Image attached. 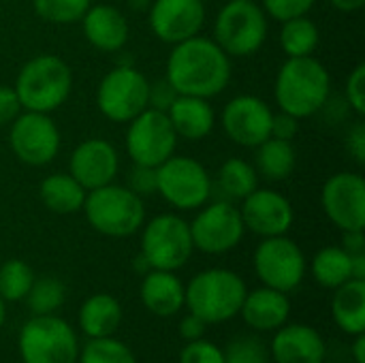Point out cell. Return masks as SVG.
Listing matches in <instances>:
<instances>
[{
  "instance_id": "6da1fadb",
  "label": "cell",
  "mask_w": 365,
  "mask_h": 363,
  "mask_svg": "<svg viewBox=\"0 0 365 363\" xmlns=\"http://www.w3.org/2000/svg\"><path fill=\"white\" fill-rule=\"evenodd\" d=\"M165 77L178 94L214 98L231 81V58L214 39L197 34L173 45Z\"/></svg>"
},
{
  "instance_id": "7a4b0ae2",
  "label": "cell",
  "mask_w": 365,
  "mask_h": 363,
  "mask_svg": "<svg viewBox=\"0 0 365 363\" xmlns=\"http://www.w3.org/2000/svg\"><path fill=\"white\" fill-rule=\"evenodd\" d=\"M329 96L331 75L319 58H287V62L278 68L274 98L280 111L304 120L319 113Z\"/></svg>"
},
{
  "instance_id": "3957f363",
  "label": "cell",
  "mask_w": 365,
  "mask_h": 363,
  "mask_svg": "<svg viewBox=\"0 0 365 363\" xmlns=\"http://www.w3.org/2000/svg\"><path fill=\"white\" fill-rule=\"evenodd\" d=\"M246 293V282L237 272L210 267L195 274L186 285L184 308L207 325H220L240 315Z\"/></svg>"
},
{
  "instance_id": "277c9868",
  "label": "cell",
  "mask_w": 365,
  "mask_h": 363,
  "mask_svg": "<svg viewBox=\"0 0 365 363\" xmlns=\"http://www.w3.org/2000/svg\"><path fill=\"white\" fill-rule=\"evenodd\" d=\"M13 88L26 111L51 113L71 96L73 71L60 56L38 53L19 68Z\"/></svg>"
},
{
  "instance_id": "5b68a950",
  "label": "cell",
  "mask_w": 365,
  "mask_h": 363,
  "mask_svg": "<svg viewBox=\"0 0 365 363\" xmlns=\"http://www.w3.org/2000/svg\"><path fill=\"white\" fill-rule=\"evenodd\" d=\"M81 212L96 233L113 240L135 235L145 223L143 197L135 195L128 186L113 182L88 190Z\"/></svg>"
},
{
  "instance_id": "8992f818",
  "label": "cell",
  "mask_w": 365,
  "mask_h": 363,
  "mask_svg": "<svg viewBox=\"0 0 365 363\" xmlns=\"http://www.w3.org/2000/svg\"><path fill=\"white\" fill-rule=\"evenodd\" d=\"M267 32L269 17L255 0H229L214 19V41L229 58L255 56Z\"/></svg>"
},
{
  "instance_id": "52a82bcc",
  "label": "cell",
  "mask_w": 365,
  "mask_h": 363,
  "mask_svg": "<svg viewBox=\"0 0 365 363\" xmlns=\"http://www.w3.org/2000/svg\"><path fill=\"white\" fill-rule=\"evenodd\" d=\"M79 349L75 329L58 315H32L17 338L21 363H77Z\"/></svg>"
},
{
  "instance_id": "ba28073f",
  "label": "cell",
  "mask_w": 365,
  "mask_h": 363,
  "mask_svg": "<svg viewBox=\"0 0 365 363\" xmlns=\"http://www.w3.org/2000/svg\"><path fill=\"white\" fill-rule=\"evenodd\" d=\"M139 231H141L139 252L148 261L150 270L178 272L190 261L195 252L188 220H184L173 212L154 216L152 220L143 223Z\"/></svg>"
},
{
  "instance_id": "9c48e42d",
  "label": "cell",
  "mask_w": 365,
  "mask_h": 363,
  "mask_svg": "<svg viewBox=\"0 0 365 363\" xmlns=\"http://www.w3.org/2000/svg\"><path fill=\"white\" fill-rule=\"evenodd\" d=\"M156 195L180 212H192L212 199L214 180L199 160L173 154L156 167Z\"/></svg>"
},
{
  "instance_id": "30bf717a",
  "label": "cell",
  "mask_w": 365,
  "mask_h": 363,
  "mask_svg": "<svg viewBox=\"0 0 365 363\" xmlns=\"http://www.w3.org/2000/svg\"><path fill=\"white\" fill-rule=\"evenodd\" d=\"M252 267L263 287L291 293L306 278L308 261L297 242L287 235L263 237L252 255Z\"/></svg>"
},
{
  "instance_id": "8fae6325",
  "label": "cell",
  "mask_w": 365,
  "mask_h": 363,
  "mask_svg": "<svg viewBox=\"0 0 365 363\" xmlns=\"http://www.w3.org/2000/svg\"><path fill=\"white\" fill-rule=\"evenodd\" d=\"M148 90L150 81L135 64H115L96 88V107L109 122L128 124L148 109Z\"/></svg>"
},
{
  "instance_id": "7c38bea8",
  "label": "cell",
  "mask_w": 365,
  "mask_h": 363,
  "mask_svg": "<svg viewBox=\"0 0 365 363\" xmlns=\"http://www.w3.org/2000/svg\"><path fill=\"white\" fill-rule=\"evenodd\" d=\"M188 225L195 250L203 255H227L242 244L246 233L240 208L227 199L207 201Z\"/></svg>"
},
{
  "instance_id": "4fadbf2b",
  "label": "cell",
  "mask_w": 365,
  "mask_h": 363,
  "mask_svg": "<svg viewBox=\"0 0 365 363\" xmlns=\"http://www.w3.org/2000/svg\"><path fill=\"white\" fill-rule=\"evenodd\" d=\"M9 143L15 158L28 167H45L60 152V131L49 113L21 111L9 124Z\"/></svg>"
},
{
  "instance_id": "5bb4252c",
  "label": "cell",
  "mask_w": 365,
  "mask_h": 363,
  "mask_svg": "<svg viewBox=\"0 0 365 363\" xmlns=\"http://www.w3.org/2000/svg\"><path fill=\"white\" fill-rule=\"evenodd\" d=\"M178 135L165 111L143 109L128 122L126 152L135 165L158 167L175 154Z\"/></svg>"
},
{
  "instance_id": "9a60e30c",
  "label": "cell",
  "mask_w": 365,
  "mask_h": 363,
  "mask_svg": "<svg viewBox=\"0 0 365 363\" xmlns=\"http://www.w3.org/2000/svg\"><path fill=\"white\" fill-rule=\"evenodd\" d=\"M272 107L255 94L233 96L220 111L225 135L242 148H257L272 137Z\"/></svg>"
},
{
  "instance_id": "2e32d148",
  "label": "cell",
  "mask_w": 365,
  "mask_h": 363,
  "mask_svg": "<svg viewBox=\"0 0 365 363\" xmlns=\"http://www.w3.org/2000/svg\"><path fill=\"white\" fill-rule=\"evenodd\" d=\"M321 205L329 223L340 231H361L365 229V180L353 171L334 173L323 184Z\"/></svg>"
},
{
  "instance_id": "e0dca14e",
  "label": "cell",
  "mask_w": 365,
  "mask_h": 363,
  "mask_svg": "<svg viewBox=\"0 0 365 363\" xmlns=\"http://www.w3.org/2000/svg\"><path fill=\"white\" fill-rule=\"evenodd\" d=\"M148 21L152 34L175 45L190 36L201 34L205 24V2L203 0H152L148 9Z\"/></svg>"
},
{
  "instance_id": "ac0fdd59",
  "label": "cell",
  "mask_w": 365,
  "mask_h": 363,
  "mask_svg": "<svg viewBox=\"0 0 365 363\" xmlns=\"http://www.w3.org/2000/svg\"><path fill=\"white\" fill-rule=\"evenodd\" d=\"M240 214L246 231L263 237L287 235L293 227L295 212L291 201L274 188H257L242 199Z\"/></svg>"
},
{
  "instance_id": "d6986e66",
  "label": "cell",
  "mask_w": 365,
  "mask_h": 363,
  "mask_svg": "<svg viewBox=\"0 0 365 363\" xmlns=\"http://www.w3.org/2000/svg\"><path fill=\"white\" fill-rule=\"evenodd\" d=\"M120 171V154L113 143L103 137L81 141L68 158V173L86 188L94 190L111 184Z\"/></svg>"
},
{
  "instance_id": "ffe728a7",
  "label": "cell",
  "mask_w": 365,
  "mask_h": 363,
  "mask_svg": "<svg viewBox=\"0 0 365 363\" xmlns=\"http://www.w3.org/2000/svg\"><path fill=\"white\" fill-rule=\"evenodd\" d=\"M267 347L276 363H325L327 357L325 338L306 323H284Z\"/></svg>"
},
{
  "instance_id": "44dd1931",
  "label": "cell",
  "mask_w": 365,
  "mask_h": 363,
  "mask_svg": "<svg viewBox=\"0 0 365 363\" xmlns=\"http://www.w3.org/2000/svg\"><path fill=\"white\" fill-rule=\"evenodd\" d=\"M79 21L86 41L105 53L122 51L130 34L124 13L111 4H90Z\"/></svg>"
},
{
  "instance_id": "7402d4cb",
  "label": "cell",
  "mask_w": 365,
  "mask_h": 363,
  "mask_svg": "<svg viewBox=\"0 0 365 363\" xmlns=\"http://www.w3.org/2000/svg\"><path fill=\"white\" fill-rule=\"evenodd\" d=\"M240 317L252 332L274 334L284 323H289V317H291L289 293H282L269 287H259L255 291H248L240 308Z\"/></svg>"
},
{
  "instance_id": "603a6c76",
  "label": "cell",
  "mask_w": 365,
  "mask_h": 363,
  "mask_svg": "<svg viewBox=\"0 0 365 363\" xmlns=\"http://www.w3.org/2000/svg\"><path fill=\"white\" fill-rule=\"evenodd\" d=\"M184 295L186 285L180 280L175 272L167 270H150L143 274L139 297L148 312L160 319L175 317L180 310H184Z\"/></svg>"
},
{
  "instance_id": "cb8c5ba5",
  "label": "cell",
  "mask_w": 365,
  "mask_h": 363,
  "mask_svg": "<svg viewBox=\"0 0 365 363\" xmlns=\"http://www.w3.org/2000/svg\"><path fill=\"white\" fill-rule=\"evenodd\" d=\"M167 118L178 135V139L201 141L216 126V111L210 105V98L178 94L171 107L167 109Z\"/></svg>"
},
{
  "instance_id": "d4e9b609",
  "label": "cell",
  "mask_w": 365,
  "mask_h": 363,
  "mask_svg": "<svg viewBox=\"0 0 365 363\" xmlns=\"http://www.w3.org/2000/svg\"><path fill=\"white\" fill-rule=\"evenodd\" d=\"M77 323L88 340L113 336L122 323V304L109 293H94L79 306Z\"/></svg>"
},
{
  "instance_id": "484cf974",
  "label": "cell",
  "mask_w": 365,
  "mask_h": 363,
  "mask_svg": "<svg viewBox=\"0 0 365 363\" xmlns=\"http://www.w3.org/2000/svg\"><path fill=\"white\" fill-rule=\"evenodd\" d=\"M331 317L346 336L365 334V280L351 278L334 289Z\"/></svg>"
},
{
  "instance_id": "4316f807",
  "label": "cell",
  "mask_w": 365,
  "mask_h": 363,
  "mask_svg": "<svg viewBox=\"0 0 365 363\" xmlns=\"http://www.w3.org/2000/svg\"><path fill=\"white\" fill-rule=\"evenodd\" d=\"M86 195H88V190L68 171L66 173H51V175L43 178V182L38 184L41 203L49 212L60 214V216L81 212Z\"/></svg>"
},
{
  "instance_id": "83f0119b",
  "label": "cell",
  "mask_w": 365,
  "mask_h": 363,
  "mask_svg": "<svg viewBox=\"0 0 365 363\" xmlns=\"http://www.w3.org/2000/svg\"><path fill=\"white\" fill-rule=\"evenodd\" d=\"M297 165V152L293 141L269 137L255 148V169L269 182H282L291 178Z\"/></svg>"
},
{
  "instance_id": "f1b7e54d",
  "label": "cell",
  "mask_w": 365,
  "mask_h": 363,
  "mask_svg": "<svg viewBox=\"0 0 365 363\" xmlns=\"http://www.w3.org/2000/svg\"><path fill=\"white\" fill-rule=\"evenodd\" d=\"M259 188V173L255 165L244 158H227L216 171L214 190L227 201H242Z\"/></svg>"
},
{
  "instance_id": "f546056e",
  "label": "cell",
  "mask_w": 365,
  "mask_h": 363,
  "mask_svg": "<svg viewBox=\"0 0 365 363\" xmlns=\"http://www.w3.org/2000/svg\"><path fill=\"white\" fill-rule=\"evenodd\" d=\"M310 272L323 289L334 291L353 278L351 255L342 246H325L314 255Z\"/></svg>"
},
{
  "instance_id": "4dcf8cb0",
  "label": "cell",
  "mask_w": 365,
  "mask_h": 363,
  "mask_svg": "<svg viewBox=\"0 0 365 363\" xmlns=\"http://www.w3.org/2000/svg\"><path fill=\"white\" fill-rule=\"evenodd\" d=\"M319 43H321V30H319V26L308 15L282 21L280 47L287 53V58L314 56Z\"/></svg>"
},
{
  "instance_id": "1f68e13d",
  "label": "cell",
  "mask_w": 365,
  "mask_h": 363,
  "mask_svg": "<svg viewBox=\"0 0 365 363\" xmlns=\"http://www.w3.org/2000/svg\"><path fill=\"white\" fill-rule=\"evenodd\" d=\"M32 267L21 259H9L0 263V300L4 304L24 302L32 282H34Z\"/></svg>"
},
{
  "instance_id": "d6a6232c",
  "label": "cell",
  "mask_w": 365,
  "mask_h": 363,
  "mask_svg": "<svg viewBox=\"0 0 365 363\" xmlns=\"http://www.w3.org/2000/svg\"><path fill=\"white\" fill-rule=\"evenodd\" d=\"M24 302L28 304V310L36 317L56 315L66 302V287L58 278H51V276L34 278Z\"/></svg>"
},
{
  "instance_id": "836d02e7",
  "label": "cell",
  "mask_w": 365,
  "mask_h": 363,
  "mask_svg": "<svg viewBox=\"0 0 365 363\" xmlns=\"http://www.w3.org/2000/svg\"><path fill=\"white\" fill-rule=\"evenodd\" d=\"M77 363H137L135 353L122 340L107 338H90L81 349Z\"/></svg>"
},
{
  "instance_id": "e575fe53",
  "label": "cell",
  "mask_w": 365,
  "mask_h": 363,
  "mask_svg": "<svg viewBox=\"0 0 365 363\" xmlns=\"http://www.w3.org/2000/svg\"><path fill=\"white\" fill-rule=\"evenodd\" d=\"M92 0H32L34 15L47 24L68 26L83 17Z\"/></svg>"
},
{
  "instance_id": "d590c367",
  "label": "cell",
  "mask_w": 365,
  "mask_h": 363,
  "mask_svg": "<svg viewBox=\"0 0 365 363\" xmlns=\"http://www.w3.org/2000/svg\"><path fill=\"white\" fill-rule=\"evenodd\" d=\"M225 363H269V347L257 336H237L225 349Z\"/></svg>"
},
{
  "instance_id": "8d00e7d4",
  "label": "cell",
  "mask_w": 365,
  "mask_h": 363,
  "mask_svg": "<svg viewBox=\"0 0 365 363\" xmlns=\"http://www.w3.org/2000/svg\"><path fill=\"white\" fill-rule=\"evenodd\" d=\"M314 4L317 0H263V11L267 17L282 24L287 19L308 15Z\"/></svg>"
},
{
  "instance_id": "74e56055",
  "label": "cell",
  "mask_w": 365,
  "mask_h": 363,
  "mask_svg": "<svg viewBox=\"0 0 365 363\" xmlns=\"http://www.w3.org/2000/svg\"><path fill=\"white\" fill-rule=\"evenodd\" d=\"M180 363H225V353L218 344L199 338L186 342V347L180 353Z\"/></svg>"
},
{
  "instance_id": "f35d334b",
  "label": "cell",
  "mask_w": 365,
  "mask_h": 363,
  "mask_svg": "<svg viewBox=\"0 0 365 363\" xmlns=\"http://www.w3.org/2000/svg\"><path fill=\"white\" fill-rule=\"evenodd\" d=\"M344 101L351 111H355L359 118L365 113V64L359 62L346 77L344 83Z\"/></svg>"
},
{
  "instance_id": "ab89813d",
  "label": "cell",
  "mask_w": 365,
  "mask_h": 363,
  "mask_svg": "<svg viewBox=\"0 0 365 363\" xmlns=\"http://www.w3.org/2000/svg\"><path fill=\"white\" fill-rule=\"evenodd\" d=\"M128 188L139 197H152L156 195V167L135 165L128 173Z\"/></svg>"
},
{
  "instance_id": "60d3db41",
  "label": "cell",
  "mask_w": 365,
  "mask_h": 363,
  "mask_svg": "<svg viewBox=\"0 0 365 363\" xmlns=\"http://www.w3.org/2000/svg\"><path fill=\"white\" fill-rule=\"evenodd\" d=\"M178 92L175 88L165 79H158V81H150V90H148V107L150 109H156V111H165L171 107V103L175 101Z\"/></svg>"
},
{
  "instance_id": "b9f144b4",
  "label": "cell",
  "mask_w": 365,
  "mask_h": 363,
  "mask_svg": "<svg viewBox=\"0 0 365 363\" xmlns=\"http://www.w3.org/2000/svg\"><path fill=\"white\" fill-rule=\"evenodd\" d=\"M24 111L13 86H0V126L11 124Z\"/></svg>"
},
{
  "instance_id": "7bdbcfd3",
  "label": "cell",
  "mask_w": 365,
  "mask_h": 363,
  "mask_svg": "<svg viewBox=\"0 0 365 363\" xmlns=\"http://www.w3.org/2000/svg\"><path fill=\"white\" fill-rule=\"evenodd\" d=\"M299 133V118L287 113V111H278L272 118V137L276 139H284V141H293Z\"/></svg>"
},
{
  "instance_id": "ee69618b",
  "label": "cell",
  "mask_w": 365,
  "mask_h": 363,
  "mask_svg": "<svg viewBox=\"0 0 365 363\" xmlns=\"http://www.w3.org/2000/svg\"><path fill=\"white\" fill-rule=\"evenodd\" d=\"M346 152L357 165H365V124L357 120L346 133Z\"/></svg>"
},
{
  "instance_id": "f6af8a7d",
  "label": "cell",
  "mask_w": 365,
  "mask_h": 363,
  "mask_svg": "<svg viewBox=\"0 0 365 363\" xmlns=\"http://www.w3.org/2000/svg\"><path fill=\"white\" fill-rule=\"evenodd\" d=\"M207 327H210V325H207L203 319H199V317H195V315L188 312V315L180 321V336H182L186 342H192V340L203 338Z\"/></svg>"
},
{
  "instance_id": "bcb514c9",
  "label": "cell",
  "mask_w": 365,
  "mask_h": 363,
  "mask_svg": "<svg viewBox=\"0 0 365 363\" xmlns=\"http://www.w3.org/2000/svg\"><path fill=\"white\" fill-rule=\"evenodd\" d=\"M351 257L365 252V235L361 231H342V244H340Z\"/></svg>"
},
{
  "instance_id": "7dc6e473",
  "label": "cell",
  "mask_w": 365,
  "mask_h": 363,
  "mask_svg": "<svg viewBox=\"0 0 365 363\" xmlns=\"http://www.w3.org/2000/svg\"><path fill=\"white\" fill-rule=\"evenodd\" d=\"M334 9L342 11V13H355L365 4V0H329Z\"/></svg>"
},
{
  "instance_id": "c3c4849f",
  "label": "cell",
  "mask_w": 365,
  "mask_h": 363,
  "mask_svg": "<svg viewBox=\"0 0 365 363\" xmlns=\"http://www.w3.org/2000/svg\"><path fill=\"white\" fill-rule=\"evenodd\" d=\"M351 274L355 280H365V252L351 257Z\"/></svg>"
},
{
  "instance_id": "681fc988",
  "label": "cell",
  "mask_w": 365,
  "mask_h": 363,
  "mask_svg": "<svg viewBox=\"0 0 365 363\" xmlns=\"http://www.w3.org/2000/svg\"><path fill=\"white\" fill-rule=\"evenodd\" d=\"M351 355H353V362L355 363H365V336L364 334H357L355 336V342L351 347Z\"/></svg>"
},
{
  "instance_id": "f907efd6",
  "label": "cell",
  "mask_w": 365,
  "mask_h": 363,
  "mask_svg": "<svg viewBox=\"0 0 365 363\" xmlns=\"http://www.w3.org/2000/svg\"><path fill=\"white\" fill-rule=\"evenodd\" d=\"M135 272H137V274H141V276L150 272V265H148V261L143 259V255H141V252L135 257Z\"/></svg>"
},
{
  "instance_id": "816d5d0a",
  "label": "cell",
  "mask_w": 365,
  "mask_h": 363,
  "mask_svg": "<svg viewBox=\"0 0 365 363\" xmlns=\"http://www.w3.org/2000/svg\"><path fill=\"white\" fill-rule=\"evenodd\" d=\"M150 2L152 0H128V6L133 11H148L150 9Z\"/></svg>"
},
{
  "instance_id": "f5cc1de1",
  "label": "cell",
  "mask_w": 365,
  "mask_h": 363,
  "mask_svg": "<svg viewBox=\"0 0 365 363\" xmlns=\"http://www.w3.org/2000/svg\"><path fill=\"white\" fill-rule=\"evenodd\" d=\"M4 321H6V304L0 300V329H2V325H4Z\"/></svg>"
},
{
  "instance_id": "db71d44e",
  "label": "cell",
  "mask_w": 365,
  "mask_h": 363,
  "mask_svg": "<svg viewBox=\"0 0 365 363\" xmlns=\"http://www.w3.org/2000/svg\"><path fill=\"white\" fill-rule=\"evenodd\" d=\"M0 263H2V257H0Z\"/></svg>"
},
{
  "instance_id": "11a10c76",
  "label": "cell",
  "mask_w": 365,
  "mask_h": 363,
  "mask_svg": "<svg viewBox=\"0 0 365 363\" xmlns=\"http://www.w3.org/2000/svg\"><path fill=\"white\" fill-rule=\"evenodd\" d=\"M0 2H6V0H0Z\"/></svg>"
},
{
  "instance_id": "9f6ffc18",
  "label": "cell",
  "mask_w": 365,
  "mask_h": 363,
  "mask_svg": "<svg viewBox=\"0 0 365 363\" xmlns=\"http://www.w3.org/2000/svg\"><path fill=\"white\" fill-rule=\"evenodd\" d=\"M203 2H207V0H203Z\"/></svg>"
}]
</instances>
